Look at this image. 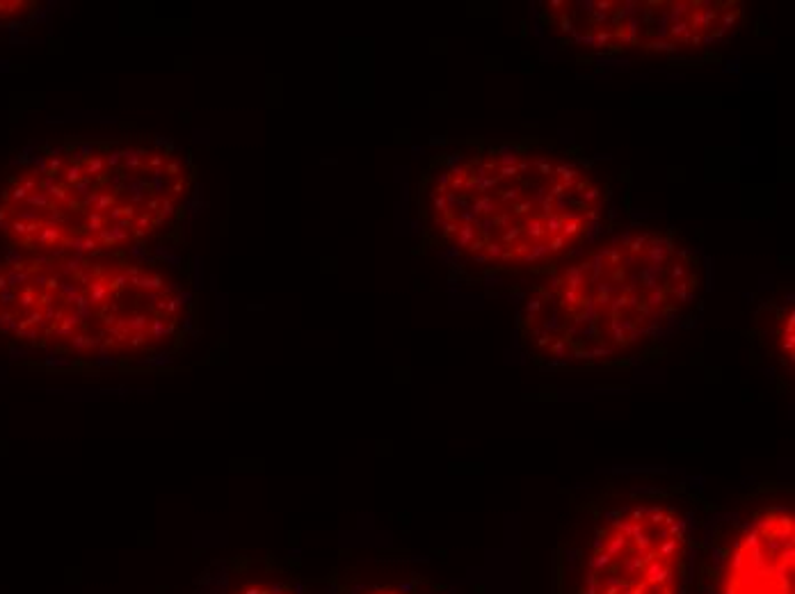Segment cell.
<instances>
[{
  "label": "cell",
  "mask_w": 795,
  "mask_h": 594,
  "mask_svg": "<svg viewBox=\"0 0 795 594\" xmlns=\"http://www.w3.org/2000/svg\"><path fill=\"white\" fill-rule=\"evenodd\" d=\"M548 28L569 44L596 53L654 51L693 53L738 33L740 3L681 0V3H587L546 5Z\"/></svg>",
  "instance_id": "277c9868"
},
{
  "label": "cell",
  "mask_w": 795,
  "mask_h": 594,
  "mask_svg": "<svg viewBox=\"0 0 795 594\" xmlns=\"http://www.w3.org/2000/svg\"><path fill=\"white\" fill-rule=\"evenodd\" d=\"M425 228L460 263L546 274L592 238L608 190L583 160L537 142H469L434 160Z\"/></svg>",
  "instance_id": "6da1fadb"
},
{
  "label": "cell",
  "mask_w": 795,
  "mask_h": 594,
  "mask_svg": "<svg viewBox=\"0 0 795 594\" xmlns=\"http://www.w3.org/2000/svg\"><path fill=\"white\" fill-rule=\"evenodd\" d=\"M193 594H316L300 576L249 558L213 560L193 583Z\"/></svg>",
  "instance_id": "8992f818"
},
{
  "label": "cell",
  "mask_w": 795,
  "mask_h": 594,
  "mask_svg": "<svg viewBox=\"0 0 795 594\" xmlns=\"http://www.w3.org/2000/svg\"><path fill=\"white\" fill-rule=\"evenodd\" d=\"M795 512L791 498L768 496L731 514H708L699 544L695 594H795Z\"/></svg>",
  "instance_id": "5b68a950"
},
{
  "label": "cell",
  "mask_w": 795,
  "mask_h": 594,
  "mask_svg": "<svg viewBox=\"0 0 795 594\" xmlns=\"http://www.w3.org/2000/svg\"><path fill=\"white\" fill-rule=\"evenodd\" d=\"M708 512L686 485H608L571 510L551 594H695Z\"/></svg>",
  "instance_id": "3957f363"
},
{
  "label": "cell",
  "mask_w": 795,
  "mask_h": 594,
  "mask_svg": "<svg viewBox=\"0 0 795 594\" xmlns=\"http://www.w3.org/2000/svg\"><path fill=\"white\" fill-rule=\"evenodd\" d=\"M699 288V258L675 233L631 226L590 242L526 293L519 341L546 368L622 363L668 339Z\"/></svg>",
  "instance_id": "7a4b0ae2"
},
{
  "label": "cell",
  "mask_w": 795,
  "mask_h": 594,
  "mask_svg": "<svg viewBox=\"0 0 795 594\" xmlns=\"http://www.w3.org/2000/svg\"><path fill=\"white\" fill-rule=\"evenodd\" d=\"M316 594H462L430 576L407 574L391 578L332 576L316 588Z\"/></svg>",
  "instance_id": "52a82bcc"
}]
</instances>
